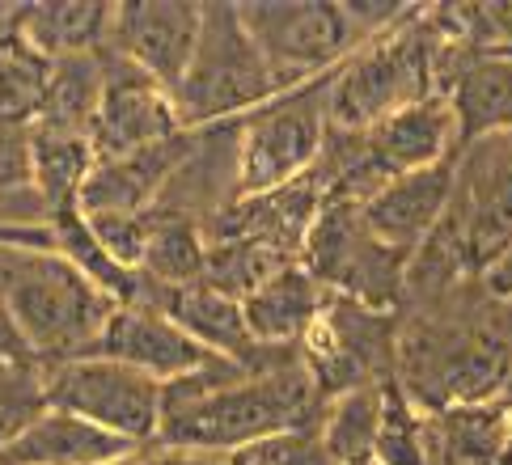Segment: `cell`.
<instances>
[{
    "mask_svg": "<svg viewBox=\"0 0 512 465\" xmlns=\"http://www.w3.org/2000/svg\"><path fill=\"white\" fill-rule=\"evenodd\" d=\"M436 85L457 115L462 148L512 132V55H474L445 43Z\"/></svg>",
    "mask_w": 512,
    "mask_h": 465,
    "instance_id": "5bb4252c",
    "label": "cell"
},
{
    "mask_svg": "<svg viewBox=\"0 0 512 465\" xmlns=\"http://www.w3.org/2000/svg\"><path fill=\"white\" fill-rule=\"evenodd\" d=\"M284 85L254 47L237 5H204V34L187 77L174 89V106L187 132L246 119L259 106L276 102Z\"/></svg>",
    "mask_w": 512,
    "mask_h": 465,
    "instance_id": "277c9868",
    "label": "cell"
},
{
    "mask_svg": "<svg viewBox=\"0 0 512 465\" xmlns=\"http://www.w3.org/2000/svg\"><path fill=\"white\" fill-rule=\"evenodd\" d=\"M449 225L462 241L474 279L504 250H512V132L466 144L457 153V195Z\"/></svg>",
    "mask_w": 512,
    "mask_h": 465,
    "instance_id": "30bf717a",
    "label": "cell"
},
{
    "mask_svg": "<svg viewBox=\"0 0 512 465\" xmlns=\"http://www.w3.org/2000/svg\"><path fill=\"white\" fill-rule=\"evenodd\" d=\"M136 453H140L136 444L102 432L98 423L47 406L9 449H0V461L5 465H123Z\"/></svg>",
    "mask_w": 512,
    "mask_h": 465,
    "instance_id": "e0dca14e",
    "label": "cell"
},
{
    "mask_svg": "<svg viewBox=\"0 0 512 465\" xmlns=\"http://www.w3.org/2000/svg\"><path fill=\"white\" fill-rule=\"evenodd\" d=\"M453 195H457V157L386 182L369 203H364V225L386 241V246H394L411 258L436 229L445 225Z\"/></svg>",
    "mask_w": 512,
    "mask_h": 465,
    "instance_id": "9a60e30c",
    "label": "cell"
},
{
    "mask_svg": "<svg viewBox=\"0 0 512 465\" xmlns=\"http://www.w3.org/2000/svg\"><path fill=\"white\" fill-rule=\"evenodd\" d=\"M398 347H402L398 313L369 309V305L347 301V296H335L331 309L318 318V326L305 334L301 360L309 368V377L318 381L322 398L331 402L347 394V389L394 381Z\"/></svg>",
    "mask_w": 512,
    "mask_h": 465,
    "instance_id": "9c48e42d",
    "label": "cell"
},
{
    "mask_svg": "<svg viewBox=\"0 0 512 465\" xmlns=\"http://www.w3.org/2000/svg\"><path fill=\"white\" fill-rule=\"evenodd\" d=\"M123 465H225V453H199V449H170V444H149Z\"/></svg>",
    "mask_w": 512,
    "mask_h": 465,
    "instance_id": "d6a6232c",
    "label": "cell"
},
{
    "mask_svg": "<svg viewBox=\"0 0 512 465\" xmlns=\"http://www.w3.org/2000/svg\"><path fill=\"white\" fill-rule=\"evenodd\" d=\"M98 356L132 364L140 372H149V377L161 385L191 377V372H199L204 364L216 360L212 351L199 347L166 309H153V305H119L111 326L102 334V343H98Z\"/></svg>",
    "mask_w": 512,
    "mask_h": 465,
    "instance_id": "2e32d148",
    "label": "cell"
},
{
    "mask_svg": "<svg viewBox=\"0 0 512 465\" xmlns=\"http://www.w3.org/2000/svg\"><path fill=\"white\" fill-rule=\"evenodd\" d=\"M386 385H360L326 402L318 432L339 465H373L381 411H386Z\"/></svg>",
    "mask_w": 512,
    "mask_h": 465,
    "instance_id": "d4e9b609",
    "label": "cell"
},
{
    "mask_svg": "<svg viewBox=\"0 0 512 465\" xmlns=\"http://www.w3.org/2000/svg\"><path fill=\"white\" fill-rule=\"evenodd\" d=\"M225 465H339L322 444L318 427H292L267 440H254L246 449L225 453Z\"/></svg>",
    "mask_w": 512,
    "mask_h": 465,
    "instance_id": "83f0119b",
    "label": "cell"
},
{
    "mask_svg": "<svg viewBox=\"0 0 512 465\" xmlns=\"http://www.w3.org/2000/svg\"><path fill=\"white\" fill-rule=\"evenodd\" d=\"M479 288H483L496 305H512V250H504L496 263H487V267H483Z\"/></svg>",
    "mask_w": 512,
    "mask_h": 465,
    "instance_id": "836d02e7",
    "label": "cell"
},
{
    "mask_svg": "<svg viewBox=\"0 0 512 465\" xmlns=\"http://www.w3.org/2000/svg\"><path fill=\"white\" fill-rule=\"evenodd\" d=\"M326 398L309 377L301 347L259 372H237L233 381L204 389L187 402L166 406L157 444L199 453H233L292 427H318Z\"/></svg>",
    "mask_w": 512,
    "mask_h": 465,
    "instance_id": "6da1fadb",
    "label": "cell"
},
{
    "mask_svg": "<svg viewBox=\"0 0 512 465\" xmlns=\"http://www.w3.org/2000/svg\"><path fill=\"white\" fill-rule=\"evenodd\" d=\"M504 330H508V343H512V305H504Z\"/></svg>",
    "mask_w": 512,
    "mask_h": 465,
    "instance_id": "e575fe53",
    "label": "cell"
},
{
    "mask_svg": "<svg viewBox=\"0 0 512 465\" xmlns=\"http://www.w3.org/2000/svg\"><path fill=\"white\" fill-rule=\"evenodd\" d=\"M301 263L314 271L335 296H347L356 305L398 313L407 301V267L411 258L386 246L364 225V203L326 199L314 229L305 237Z\"/></svg>",
    "mask_w": 512,
    "mask_h": 465,
    "instance_id": "8992f818",
    "label": "cell"
},
{
    "mask_svg": "<svg viewBox=\"0 0 512 465\" xmlns=\"http://www.w3.org/2000/svg\"><path fill=\"white\" fill-rule=\"evenodd\" d=\"M237 9L284 93L331 77L347 55L364 47L347 0H250Z\"/></svg>",
    "mask_w": 512,
    "mask_h": 465,
    "instance_id": "52a82bcc",
    "label": "cell"
},
{
    "mask_svg": "<svg viewBox=\"0 0 512 465\" xmlns=\"http://www.w3.org/2000/svg\"><path fill=\"white\" fill-rule=\"evenodd\" d=\"M47 406V372L0 368V449H9Z\"/></svg>",
    "mask_w": 512,
    "mask_h": 465,
    "instance_id": "f1b7e54d",
    "label": "cell"
},
{
    "mask_svg": "<svg viewBox=\"0 0 512 465\" xmlns=\"http://www.w3.org/2000/svg\"><path fill=\"white\" fill-rule=\"evenodd\" d=\"M331 136V77L280 93L237 123V199L314 174Z\"/></svg>",
    "mask_w": 512,
    "mask_h": 465,
    "instance_id": "5b68a950",
    "label": "cell"
},
{
    "mask_svg": "<svg viewBox=\"0 0 512 465\" xmlns=\"http://www.w3.org/2000/svg\"><path fill=\"white\" fill-rule=\"evenodd\" d=\"M0 368H22V372H47L43 360L34 356V347L26 343L22 326L13 322L9 301L0 296Z\"/></svg>",
    "mask_w": 512,
    "mask_h": 465,
    "instance_id": "1f68e13d",
    "label": "cell"
},
{
    "mask_svg": "<svg viewBox=\"0 0 512 465\" xmlns=\"http://www.w3.org/2000/svg\"><path fill=\"white\" fill-rule=\"evenodd\" d=\"M208 233L204 220L191 212H157L153 208V225L149 241H144V258H140V275H149L157 288H187L199 284L208 271Z\"/></svg>",
    "mask_w": 512,
    "mask_h": 465,
    "instance_id": "7402d4cb",
    "label": "cell"
},
{
    "mask_svg": "<svg viewBox=\"0 0 512 465\" xmlns=\"http://www.w3.org/2000/svg\"><path fill=\"white\" fill-rule=\"evenodd\" d=\"M187 127L178 119L174 93L149 81L140 68L111 51V77H106L102 110L94 119V148L98 161H119L136 157L144 148H157L174 136H182Z\"/></svg>",
    "mask_w": 512,
    "mask_h": 465,
    "instance_id": "7c38bea8",
    "label": "cell"
},
{
    "mask_svg": "<svg viewBox=\"0 0 512 465\" xmlns=\"http://www.w3.org/2000/svg\"><path fill=\"white\" fill-rule=\"evenodd\" d=\"M47 402L56 411L98 423L102 432L136 444V449L157 444L161 419H166V385L123 360L98 356V351L47 368Z\"/></svg>",
    "mask_w": 512,
    "mask_h": 465,
    "instance_id": "ba28073f",
    "label": "cell"
},
{
    "mask_svg": "<svg viewBox=\"0 0 512 465\" xmlns=\"http://www.w3.org/2000/svg\"><path fill=\"white\" fill-rule=\"evenodd\" d=\"M85 225L94 233V241L115 258L119 267L127 271H140V258H144V241H149V225H153V212H102V216H89L85 212Z\"/></svg>",
    "mask_w": 512,
    "mask_h": 465,
    "instance_id": "f546056e",
    "label": "cell"
},
{
    "mask_svg": "<svg viewBox=\"0 0 512 465\" xmlns=\"http://www.w3.org/2000/svg\"><path fill=\"white\" fill-rule=\"evenodd\" d=\"M199 34H204V5H191V0H127V5H115L111 47L119 60L174 93L199 51Z\"/></svg>",
    "mask_w": 512,
    "mask_h": 465,
    "instance_id": "8fae6325",
    "label": "cell"
},
{
    "mask_svg": "<svg viewBox=\"0 0 512 465\" xmlns=\"http://www.w3.org/2000/svg\"><path fill=\"white\" fill-rule=\"evenodd\" d=\"M377 465H436L432 415L398 381L386 385V411L377 432Z\"/></svg>",
    "mask_w": 512,
    "mask_h": 465,
    "instance_id": "484cf974",
    "label": "cell"
},
{
    "mask_svg": "<svg viewBox=\"0 0 512 465\" xmlns=\"http://www.w3.org/2000/svg\"><path fill=\"white\" fill-rule=\"evenodd\" d=\"M441 47L445 34L436 26V13L415 5L394 30L377 34L331 72V127L369 132L381 119L441 93Z\"/></svg>",
    "mask_w": 512,
    "mask_h": 465,
    "instance_id": "3957f363",
    "label": "cell"
},
{
    "mask_svg": "<svg viewBox=\"0 0 512 465\" xmlns=\"http://www.w3.org/2000/svg\"><path fill=\"white\" fill-rule=\"evenodd\" d=\"M331 301H335V292L314 271L305 263H292L276 279H267L242 305H246L250 334L263 347H301L305 334L331 309Z\"/></svg>",
    "mask_w": 512,
    "mask_h": 465,
    "instance_id": "ac0fdd59",
    "label": "cell"
},
{
    "mask_svg": "<svg viewBox=\"0 0 512 465\" xmlns=\"http://www.w3.org/2000/svg\"><path fill=\"white\" fill-rule=\"evenodd\" d=\"M51 85V60L26 43L13 13L0 22V123L30 127L43 115Z\"/></svg>",
    "mask_w": 512,
    "mask_h": 465,
    "instance_id": "cb8c5ba5",
    "label": "cell"
},
{
    "mask_svg": "<svg viewBox=\"0 0 512 465\" xmlns=\"http://www.w3.org/2000/svg\"><path fill=\"white\" fill-rule=\"evenodd\" d=\"M106 77H111V60H106V51H89V55H72V60H56V64H51V85H47L43 115L34 123L94 136V119L102 110Z\"/></svg>",
    "mask_w": 512,
    "mask_h": 465,
    "instance_id": "603a6c76",
    "label": "cell"
},
{
    "mask_svg": "<svg viewBox=\"0 0 512 465\" xmlns=\"http://www.w3.org/2000/svg\"><path fill=\"white\" fill-rule=\"evenodd\" d=\"M30 165H34V191L47 203V212H68L81 208V186L94 174L98 148L94 136L85 132H64V127L30 123Z\"/></svg>",
    "mask_w": 512,
    "mask_h": 465,
    "instance_id": "44dd1931",
    "label": "cell"
},
{
    "mask_svg": "<svg viewBox=\"0 0 512 465\" xmlns=\"http://www.w3.org/2000/svg\"><path fill=\"white\" fill-rule=\"evenodd\" d=\"M208 271L204 284H212L216 292L233 296V301H250L267 279H276L284 267L301 263L276 246H259V241H208Z\"/></svg>",
    "mask_w": 512,
    "mask_h": 465,
    "instance_id": "4316f807",
    "label": "cell"
},
{
    "mask_svg": "<svg viewBox=\"0 0 512 465\" xmlns=\"http://www.w3.org/2000/svg\"><path fill=\"white\" fill-rule=\"evenodd\" d=\"M34 191V165H30V127L0 123V203Z\"/></svg>",
    "mask_w": 512,
    "mask_h": 465,
    "instance_id": "4dcf8cb0",
    "label": "cell"
},
{
    "mask_svg": "<svg viewBox=\"0 0 512 465\" xmlns=\"http://www.w3.org/2000/svg\"><path fill=\"white\" fill-rule=\"evenodd\" d=\"M13 22L34 51H43L56 64L111 47L115 5H106V0H43V5L13 9Z\"/></svg>",
    "mask_w": 512,
    "mask_h": 465,
    "instance_id": "d6986e66",
    "label": "cell"
},
{
    "mask_svg": "<svg viewBox=\"0 0 512 465\" xmlns=\"http://www.w3.org/2000/svg\"><path fill=\"white\" fill-rule=\"evenodd\" d=\"M0 296L43 368L94 356L119 301L60 250L0 246Z\"/></svg>",
    "mask_w": 512,
    "mask_h": 465,
    "instance_id": "7a4b0ae2",
    "label": "cell"
},
{
    "mask_svg": "<svg viewBox=\"0 0 512 465\" xmlns=\"http://www.w3.org/2000/svg\"><path fill=\"white\" fill-rule=\"evenodd\" d=\"M436 465H512V394L432 415Z\"/></svg>",
    "mask_w": 512,
    "mask_h": 465,
    "instance_id": "ffe728a7",
    "label": "cell"
},
{
    "mask_svg": "<svg viewBox=\"0 0 512 465\" xmlns=\"http://www.w3.org/2000/svg\"><path fill=\"white\" fill-rule=\"evenodd\" d=\"M326 208V186L318 174H305L288 186L263 195H242L216 208L204 220L208 241H259V246H276L292 258H301L305 237L314 229L318 212Z\"/></svg>",
    "mask_w": 512,
    "mask_h": 465,
    "instance_id": "4fadbf2b",
    "label": "cell"
}]
</instances>
